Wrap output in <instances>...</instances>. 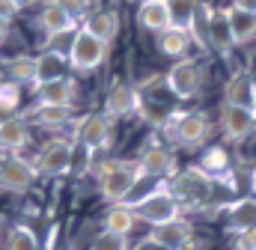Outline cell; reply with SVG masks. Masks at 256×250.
Segmentation results:
<instances>
[{
    "instance_id": "cell-1",
    "label": "cell",
    "mask_w": 256,
    "mask_h": 250,
    "mask_svg": "<svg viewBox=\"0 0 256 250\" xmlns=\"http://www.w3.org/2000/svg\"><path fill=\"white\" fill-rule=\"evenodd\" d=\"M126 206L134 212L137 220H143L149 226H161V224L182 218V202L176 200V194L170 188H155V190L143 194L140 200H128Z\"/></svg>"
},
{
    "instance_id": "cell-2",
    "label": "cell",
    "mask_w": 256,
    "mask_h": 250,
    "mask_svg": "<svg viewBox=\"0 0 256 250\" xmlns=\"http://www.w3.org/2000/svg\"><path fill=\"white\" fill-rule=\"evenodd\" d=\"M140 179H143V173H140L137 161H108L98 170V194L108 202L120 206V202H128V194L137 188Z\"/></svg>"
},
{
    "instance_id": "cell-3",
    "label": "cell",
    "mask_w": 256,
    "mask_h": 250,
    "mask_svg": "<svg viewBox=\"0 0 256 250\" xmlns=\"http://www.w3.org/2000/svg\"><path fill=\"white\" fill-rule=\"evenodd\" d=\"M104 60H108V45L96 39L92 33H86L84 27H78L72 48H68V66L74 72H96Z\"/></svg>"
},
{
    "instance_id": "cell-4",
    "label": "cell",
    "mask_w": 256,
    "mask_h": 250,
    "mask_svg": "<svg viewBox=\"0 0 256 250\" xmlns=\"http://www.w3.org/2000/svg\"><path fill=\"white\" fill-rule=\"evenodd\" d=\"M74 167V143L68 137H54L45 143V149L36 158L39 176H66Z\"/></svg>"
},
{
    "instance_id": "cell-5",
    "label": "cell",
    "mask_w": 256,
    "mask_h": 250,
    "mask_svg": "<svg viewBox=\"0 0 256 250\" xmlns=\"http://www.w3.org/2000/svg\"><path fill=\"white\" fill-rule=\"evenodd\" d=\"M164 131H167V137H170L176 146L194 149V146L206 143V137H208V120H206L200 110H188V114L173 116Z\"/></svg>"
},
{
    "instance_id": "cell-6",
    "label": "cell",
    "mask_w": 256,
    "mask_h": 250,
    "mask_svg": "<svg viewBox=\"0 0 256 250\" xmlns=\"http://www.w3.org/2000/svg\"><path fill=\"white\" fill-rule=\"evenodd\" d=\"M39 173H36V164L12 155L0 164V190L6 194H27L30 188L36 185Z\"/></svg>"
},
{
    "instance_id": "cell-7",
    "label": "cell",
    "mask_w": 256,
    "mask_h": 250,
    "mask_svg": "<svg viewBox=\"0 0 256 250\" xmlns=\"http://www.w3.org/2000/svg\"><path fill=\"white\" fill-rule=\"evenodd\" d=\"M110 120L104 114H86L84 120H78L74 128V140L80 143V149L96 152V149H108L110 143Z\"/></svg>"
},
{
    "instance_id": "cell-8",
    "label": "cell",
    "mask_w": 256,
    "mask_h": 250,
    "mask_svg": "<svg viewBox=\"0 0 256 250\" xmlns=\"http://www.w3.org/2000/svg\"><path fill=\"white\" fill-rule=\"evenodd\" d=\"M137 164H140V173L149 179H161V182L176 179V155L161 143H149L143 155L137 158Z\"/></svg>"
},
{
    "instance_id": "cell-9",
    "label": "cell",
    "mask_w": 256,
    "mask_h": 250,
    "mask_svg": "<svg viewBox=\"0 0 256 250\" xmlns=\"http://www.w3.org/2000/svg\"><path fill=\"white\" fill-rule=\"evenodd\" d=\"M202 86V72L194 60H179L167 72V90L176 98H194Z\"/></svg>"
},
{
    "instance_id": "cell-10",
    "label": "cell",
    "mask_w": 256,
    "mask_h": 250,
    "mask_svg": "<svg viewBox=\"0 0 256 250\" xmlns=\"http://www.w3.org/2000/svg\"><path fill=\"white\" fill-rule=\"evenodd\" d=\"M256 128V114L254 110H244V108H236V104H220V131L230 143H242L244 137H250Z\"/></svg>"
},
{
    "instance_id": "cell-11",
    "label": "cell",
    "mask_w": 256,
    "mask_h": 250,
    "mask_svg": "<svg viewBox=\"0 0 256 250\" xmlns=\"http://www.w3.org/2000/svg\"><path fill=\"white\" fill-rule=\"evenodd\" d=\"M224 102L256 114V78H254V72L238 68V72L226 80V86H224Z\"/></svg>"
},
{
    "instance_id": "cell-12",
    "label": "cell",
    "mask_w": 256,
    "mask_h": 250,
    "mask_svg": "<svg viewBox=\"0 0 256 250\" xmlns=\"http://www.w3.org/2000/svg\"><path fill=\"white\" fill-rule=\"evenodd\" d=\"M149 242H155L158 248H164V250H185L194 244V226H191V220L176 218L170 224L152 226V238Z\"/></svg>"
},
{
    "instance_id": "cell-13",
    "label": "cell",
    "mask_w": 256,
    "mask_h": 250,
    "mask_svg": "<svg viewBox=\"0 0 256 250\" xmlns=\"http://www.w3.org/2000/svg\"><path fill=\"white\" fill-rule=\"evenodd\" d=\"M39 27L45 30L48 39H57V36H72L78 33V21L66 12V6L60 0H48L39 12Z\"/></svg>"
},
{
    "instance_id": "cell-14",
    "label": "cell",
    "mask_w": 256,
    "mask_h": 250,
    "mask_svg": "<svg viewBox=\"0 0 256 250\" xmlns=\"http://www.w3.org/2000/svg\"><path fill=\"white\" fill-rule=\"evenodd\" d=\"M134 110H140L137 90L131 84H116L104 98V116L108 120H122V116H131Z\"/></svg>"
},
{
    "instance_id": "cell-15",
    "label": "cell",
    "mask_w": 256,
    "mask_h": 250,
    "mask_svg": "<svg viewBox=\"0 0 256 250\" xmlns=\"http://www.w3.org/2000/svg\"><path fill=\"white\" fill-rule=\"evenodd\" d=\"M33 96H36V104H66V108H72V102L78 96V84L72 78H60V80L33 86Z\"/></svg>"
},
{
    "instance_id": "cell-16",
    "label": "cell",
    "mask_w": 256,
    "mask_h": 250,
    "mask_svg": "<svg viewBox=\"0 0 256 250\" xmlns=\"http://www.w3.org/2000/svg\"><path fill=\"white\" fill-rule=\"evenodd\" d=\"M226 230L248 236L250 230H256V196H242L226 208Z\"/></svg>"
},
{
    "instance_id": "cell-17",
    "label": "cell",
    "mask_w": 256,
    "mask_h": 250,
    "mask_svg": "<svg viewBox=\"0 0 256 250\" xmlns=\"http://www.w3.org/2000/svg\"><path fill=\"white\" fill-rule=\"evenodd\" d=\"M86 33H92L96 39H102L104 45H110L120 33V15L114 9H98V12H90L80 24Z\"/></svg>"
},
{
    "instance_id": "cell-18",
    "label": "cell",
    "mask_w": 256,
    "mask_h": 250,
    "mask_svg": "<svg viewBox=\"0 0 256 250\" xmlns=\"http://www.w3.org/2000/svg\"><path fill=\"white\" fill-rule=\"evenodd\" d=\"M30 140V128L24 116H3L0 120V152H18Z\"/></svg>"
},
{
    "instance_id": "cell-19",
    "label": "cell",
    "mask_w": 256,
    "mask_h": 250,
    "mask_svg": "<svg viewBox=\"0 0 256 250\" xmlns=\"http://www.w3.org/2000/svg\"><path fill=\"white\" fill-rule=\"evenodd\" d=\"M208 45H212V51H218V54H224V57H226V54L232 51V45H236L226 6H224V9H214V15H212V24H208Z\"/></svg>"
},
{
    "instance_id": "cell-20",
    "label": "cell",
    "mask_w": 256,
    "mask_h": 250,
    "mask_svg": "<svg viewBox=\"0 0 256 250\" xmlns=\"http://www.w3.org/2000/svg\"><path fill=\"white\" fill-rule=\"evenodd\" d=\"M137 24H140L143 30L155 33V36L164 33V30H170L173 21H170V9H167V3H164V0L140 3V9H137Z\"/></svg>"
},
{
    "instance_id": "cell-21",
    "label": "cell",
    "mask_w": 256,
    "mask_h": 250,
    "mask_svg": "<svg viewBox=\"0 0 256 250\" xmlns=\"http://www.w3.org/2000/svg\"><path fill=\"white\" fill-rule=\"evenodd\" d=\"M66 66H68V57H63L60 51H48V48H45V51L36 57V80H33V86L66 78Z\"/></svg>"
},
{
    "instance_id": "cell-22",
    "label": "cell",
    "mask_w": 256,
    "mask_h": 250,
    "mask_svg": "<svg viewBox=\"0 0 256 250\" xmlns=\"http://www.w3.org/2000/svg\"><path fill=\"white\" fill-rule=\"evenodd\" d=\"M208 188H212V179L200 170V167H194V170H188L185 176H179L176 179V200L179 202H185V200H200V196H206L208 194Z\"/></svg>"
},
{
    "instance_id": "cell-23",
    "label": "cell",
    "mask_w": 256,
    "mask_h": 250,
    "mask_svg": "<svg viewBox=\"0 0 256 250\" xmlns=\"http://www.w3.org/2000/svg\"><path fill=\"white\" fill-rule=\"evenodd\" d=\"M24 120L42 125V128H60L72 120V108H66V104H36Z\"/></svg>"
},
{
    "instance_id": "cell-24",
    "label": "cell",
    "mask_w": 256,
    "mask_h": 250,
    "mask_svg": "<svg viewBox=\"0 0 256 250\" xmlns=\"http://www.w3.org/2000/svg\"><path fill=\"white\" fill-rule=\"evenodd\" d=\"M134 224H137V218H134V212L128 208L126 202L110 206L108 214H104V232H110V236H122V238H128V232L134 230Z\"/></svg>"
},
{
    "instance_id": "cell-25",
    "label": "cell",
    "mask_w": 256,
    "mask_h": 250,
    "mask_svg": "<svg viewBox=\"0 0 256 250\" xmlns=\"http://www.w3.org/2000/svg\"><path fill=\"white\" fill-rule=\"evenodd\" d=\"M155 45H158V51L167 54V57H185V51L191 48L194 42H191V33L170 27V30H164V33L155 36Z\"/></svg>"
},
{
    "instance_id": "cell-26",
    "label": "cell",
    "mask_w": 256,
    "mask_h": 250,
    "mask_svg": "<svg viewBox=\"0 0 256 250\" xmlns=\"http://www.w3.org/2000/svg\"><path fill=\"white\" fill-rule=\"evenodd\" d=\"M212 15H214V6L212 3H206V0H200V6H196V15H194V24H191V42L200 48V51H208L212 45H208V24H212Z\"/></svg>"
},
{
    "instance_id": "cell-27",
    "label": "cell",
    "mask_w": 256,
    "mask_h": 250,
    "mask_svg": "<svg viewBox=\"0 0 256 250\" xmlns=\"http://www.w3.org/2000/svg\"><path fill=\"white\" fill-rule=\"evenodd\" d=\"M226 15H230V24H232V39L236 45H248L256 39V15L248 12H238L232 6H226Z\"/></svg>"
},
{
    "instance_id": "cell-28",
    "label": "cell",
    "mask_w": 256,
    "mask_h": 250,
    "mask_svg": "<svg viewBox=\"0 0 256 250\" xmlns=\"http://www.w3.org/2000/svg\"><path fill=\"white\" fill-rule=\"evenodd\" d=\"M164 3H167V9H170V21H173V27L188 33L191 24H194V15H196L200 0H164Z\"/></svg>"
},
{
    "instance_id": "cell-29",
    "label": "cell",
    "mask_w": 256,
    "mask_h": 250,
    "mask_svg": "<svg viewBox=\"0 0 256 250\" xmlns=\"http://www.w3.org/2000/svg\"><path fill=\"white\" fill-rule=\"evenodd\" d=\"M6 250H39V238H36V232H33L27 224H15V226L9 230Z\"/></svg>"
},
{
    "instance_id": "cell-30",
    "label": "cell",
    "mask_w": 256,
    "mask_h": 250,
    "mask_svg": "<svg viewBox=\"0 0 256 250\" xmlns=\"http://www.w3.org/2000/svg\"><path fill=\"white\" fill-rule=\"evenodd\" d=\"M21 104V84L18 80H0V114L3 116H12Z\"/></svg>"
},
{
    "instance_id": "cell-31",
    "label": "cell",
    "mask_w": 256,
    "mask_h": 250,
    "mask_svg": "<svg viewBox=\"0 0 256 250\" xmlns=\"http://www.w3.org/2000/svg\"><path fill=\"white\" fill-rule=\"evenodd\" d=\"M6 72L12 74V80H18V84H24V80H36V57H12V60L6 62Z\"/></svg>"
},
{
    "instance_id": "cell-32",
    "label": "cell",
    "mask_w": 256,
    "mask_h": 250,
    "mask_svg": "<svg viewBox=\"0 0 256 250\" xmlns=\"http://www.w3.org/2000/svg\"><path fill=\"white\" fill-rule=\"evenodd\" d=\"M200 170H202L206 176H208V173H224V170H230V155H226V149H224V146H212V149L202 155Z\"/></svg>"
},
{
    "instance_id": "cell-33",
    "label": "cell",
    "mask_w": 256,
    "mask_h": 250,
    "mask_svg": "<svg viewBox=\"0 0 256 250\" xmlns=\"http://www.w3.org/2000/svg\"><path fill=\"white\" fill-rule=\"evenodd\" d=\"M90 250H128V242L122 238V236L102 232V236H96V242H92V248Z\"/></svg>"
},
{
    "instance_id": "cell-34",
    "label": "cell",
    "mask_w": 256,
    "mask_h": 250,
    "mask_svg": "<svg viewBox=\"0 0 256 250\" xmlns=\"http://www.w3.org/2000/svg\"><path fill=\"white\" fill-rule=\"evenodd\" d=\"M66 6V12L78 21V18H86L90 15V0H60Z\"/></svg>"
},
{
    "instance_id": "cell-35",
    "label": "cell",
    "mask_w": 256,
    "mask_h": 250,
    "mask_svg": "<svg viewBox=\"0 0 256 250\" xmlns=\"http://www.w3.org/2000/svg\"><path fill=\"white\" fill-rule=\"evenodd\" d=\"M18 12H21V9H18L12 0H0V18H3V21H12Z\"/></svg>"
},
{
    "instance_id": "cell-36",
    "label": "cell",
    "mask_w": 256,
    "mask_h": 250,
    "mask_svg": "<svg viewBox=\"0 0 256 250\" xmlns=\"http://www.w3.org/2000/svg\"><path fill=\"white\" fill-rule=\"evenodd\" d=\"M230 6H232V9H238V12L256 15V0H230Z\"/></svg>"
},
{
    "instance_id": "cell-37",
    "label": "cell",
    "mask_w": 256,
    "mask_h": 250,
    "mask_svg": "<svg viewBox=\"0 0 256 250\" xmlns=\"http://www.w3.org/2000/svg\"><path fill=\"white\" fill-rule=\"evenodd\" d=\"M6 33H9V21H3V18H0V42L6 39Z\"/></svg>"
},
{
    "instance_id": "cell-38",
    "label": "cell",
    "mask_w": 256,
    "mask_h": 250,
    "mask_svg": "<svg viewBox=\"0 0 256 250\" xmlns=\"http://www.w3.org/2000/svg\"><path fill=\"white\" fill-rule=\"evenodd\" d=\"M12 3H15V6H18V9H24V6H30V3H33V0H12Z\"/></svg>"
},
{
    "instance_id": "cell-39",
    "label": "cell",
    "mask_w": 256,
    "mask_h": 250,
    "mask_svg": "<svg viewBox=\"0 0 256 250\" xmlns=\"http://www.w3.org/2000/svg\"><path fill=\"white\" fill-rule=\"evenodd\" d=\"M250 188H254V194H256V167H254V173H250Z\"/></svg>"
},
{
    "instance_id": "cell-40",
    "label": "cell",
    "mask_w": 256,
    "mask_h": 250,
    "mask_svg": "<svg viewBox=\"0 0 256 250\" xmlns=\"http://www.w3.org/2000/svg\"><path fill=\"white\" fill-rule=\"evenodd\" d=\"M140 3H155V0H140Z\"/></svg>"
}]
</instances>
